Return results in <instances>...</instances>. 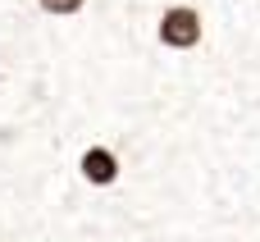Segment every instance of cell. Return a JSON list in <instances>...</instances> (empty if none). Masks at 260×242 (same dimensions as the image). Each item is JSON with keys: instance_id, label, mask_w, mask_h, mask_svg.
Returning <instances> with one entry per match:
<instances>
[{"instance_id": "6da1fadb", "label": "cell", "mask_w": 260, "mask_h": 242, "mask_svg": "<svg viewBox=\"0 0 260 242\" xmlns=\"http://www.w3.org/2000/svg\"><path fill=\"white\" fill-rule=\"evenodd\" d=\"M151 41L165 50V55H197L206 46V14L187 0H174L155 14L151 23Z\"/></svg>"}, {"instance_id": "7a4b0ae2", "label": "cell", "mask_w": 260, "mask_h": 242, "mask_svg": "<svg viewBox=\"0 0 260 242\" xmlns=\"http://www.w3.org/2000/svg\"><path fill=\"white\" fill-rule=\"evenodd\" d=\"M73 174H78V183L91 188V192H114V188L123 183V156H119L114 142L91 137V142L78 146V156H73Z\"/></svg>"}, {"instance_id": "3957f363", "label": "cell", "mask_w": 260, "mask_h": 242, "mask_svg": "<svg viewBox=\"0 0 260 242\" xmlns=\"http://www.w3.org/2000/svg\"><path fill=\"white\" fill-rule=\"evenodd\" d=\"M32 9H37L41 18L64 23V18H82V14H87V0H32Z\"/></svg>"}]
</instances>
